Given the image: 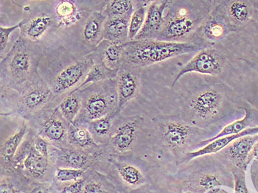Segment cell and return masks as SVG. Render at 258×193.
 <instances>
[{"mask_svg":"<svg viewBox=\"0 0 258 193\" xmlns=\"http://www.w3.org/2000/svg\"><path fill=\"white\" fill-rule=\"evenodd\" d=\"M33 41L21 36L1 61L2 86L23 92L39 82L40 55Z\"/></svg>","mask_w":258,"mask_h":193,"instance_id":"obj_1","label":"cell"},{"mask_svg":"<svg viewBox=\"0 0 258 193\" xmlns=\"http://www.w3.org/2000/svg\"><path fill=\"white\" fill-rule=\"evenodd\" d=\"M200 49L202 47L195 43L154 39L135 40L124 44L122 62L131 66H149Z\"/></svg>","mask_w":258,"mask_h":193,"instance_id":"obj_2","label":"cell"},{"mask_svg":"<svg viewBox=\"0 0 258 193\" xmlns=\"http://www.w3.org/2000/svg\"><path fill=\"white\" fill-rule=\"evenodd\" d=\"M210 3L181 2V5L171 6V11L165 16V23L157 38L176 42L185 39L208 18L211 12Z\"/></svg>","mask_w":258,"mask_h":193,"instance_id":"obj_3","label":"cell"},{"mask_svg":"<svg viewBox=\"0 0 258 193\" xmlns=\"http://www.w3.org/2000/svg\"><path fill=\"white\" fill-rule=\"evenodd\" d=\"M81 112L74 124L84 125L117 110V85L114 79L93 84L79 92Z\"/></svg>","mask_w":258,"mask_h":193,"instance_id":"obj_4","label":"cell"},{"mask_svg":"<svg viewBox=\"0 0 258 193\" xmlns=\"http://www.w3.org/2000/svg\"><path fill=\"white\" fill-rule=\"evenodd\" d=\"M95 65V59L90 55L72 62L58 72L51 82L54 97L66 93L87 77L90 69Z\"/></svg>","mask_w":258,"mask_h":193,"instance_id":"obj_5","label":"cell"},{"mask_svg":"<svg viewBox=\"0 0 258 193\" xmlns=\"http://www.w3.org/2000/svg\"><path fill=\"white\" fill-rule=\"evenodd\" d=\"M225 59L217 49H202L176 75L173 86L187 73L218 76L224 69Z\"/></svg>","mask_w":258,"mask_h":193,"instance_id":"obj_6","label":"cell"},{"mask_svg":"<svg viewBox=\"0 0 258 193\" xmlns=\"http://www.w3.org/2000/svg\"><path fill=\"white\" fill-rule=\"evenodd\" d=\"M39 122V133L48 143L60 149L68 148L70 124L57 108L41 114Z\"/></svg>","mask_w":258,"mask_h":193,"instance_id":"obj_7","label":"cell"},{"mask_svg":"<svg viewBox=\"0 0 258 193\" xmlns=\"http://www.w3.org/2000/svg\"><path fill=\"white\" fill-rule=\"evenodd\" d=\"M223 101L221 91L214 88L203 89L191 97L189 112L199 120H208L219 114Z\"/></svg>","mask_w":258,"mask_h":193,"instance_id":"obj_8","label":"cell"},{"mask_svg":"<svg viewBox=\"0 0 258 193\" xmlns=\"http://www.w3.org/2000/svg\"><path fill=\"white\" fill-rule=\"evenodd\" d=\"M19 100V112L22 115L37 113L54 97L52 89L42 82H38L22 92Z\"/></svg>","mask_w":258,"mask_h":193,"instance_id":"obj_9","label":"cell"},{"mask_svg":"<svg viewBox=\"0 0 258 193\" xmlns=\"http://www.w3.org/2000/svg\"><path fill=\"white\" fill-rule=\"evenodd\" d=\"M172 1H154L151 3L147 9L146 21L141 31L135 40L151 39L162 30L165 21L164 12Z\"/></svg>","mask_w":258,"mask_h":193,"instance_id":"obj_10","label":"cell"},{"mask_svg":"<svg viewBox=\"0 0 258 193\" xmlns=\"http://www.w3.org/2000/svg\"><path fill=\"white\" fill-rule=\"evenodd\" d=\"M159 133L161 140L166 148L178 150L188 143L194 130L186 124L170 122L160 126Z\"/></svg>","mask_w":258,"mask_h":193,"instance_id":"obj_11","label":"cell"},{"mask_svg":"<svg viewBox=\"0 0 258 193\" xmlns=\"http://www.w3.org/2000/svg\"><path fill=\"white\" fill-rule=\"evenodd\" d=\"M117 85L118 112L138 94L139 79L134 72L126 68H120L117 71Z\"/></svg>","mask_w":258,"mask_h":193,"instance_id":"obj_12","label":"cell"},{"mask_svg":"<svg viewBox=\"0 0 258 193\" xmlns=\"http://www.w3.org/2000/svg\"><path fill=\"white\" fill-rule=\"evenodd\" d=\"M138 125V119H134L123 122L117 127L109 140L110 145L114 151L125 153L132 148L136 139Z\"/></svg>","mask_w":258,"mask_h":193,"instance_id":"obj_13","label":"cell"},{"mask_svg":"<svg viewBox=\"0 0 258 193\" xmlns=\"http://www.w3.org/2000/svg\"><path fill=\"white\" fill-rule=\"evenodd\" d=\"M93 156L85 151L77 148H64L60 149L57 162L63 168L84 170L88 168L92 164Z\"/></svg>","mask_w":258,"mask_h":193,"instance_id":"obj_14","label":"cell"},{"mask_svg":"<svg viewBox=\"0 0 258 193\" xmlns=\"http://www.w3.org/2000/svg\"><path fill=\"white\" fill-rule=\"evenodd\" d=\"M257 142L258 134L240 137L226 148V154L229 159L235 162L237 167L243 170L248 155Z\"/></svg>","mask_w":258,"mask_h":193,"instance_id":"obj_15","label":"cell"},{"mask_svg":"<svg viewBox=\"0 0 258 193\" xmlns=\"http://www.w3.org/2000/svg\"><path fill=\"white\" fill-rule=\"evenodd\" d=\"M202 37L208 41H217L222 39L227 32V21L221 14V11H213L199 28Z\"/></svg>","mask_w":258,"mask_h":193,"instance_id":"obj_16","label":"cell"},{"mask_svg":"<svg viewBox=\"0 0 258 193\" xmlns=\"http://www.w3.org/2000/svg\"><path fill=\"white\" fill-rule=\"evenodd\" d=\"M257 134H258V127H255L246 129V130L243 131L241 133L238 134V135L226 136V137H221V138L217 139V140H213V142L208 143V145H205L204 148H201L198 151L189 153L186 156L185 159L189 161L199 157V156L216 154V153H219V151L225 149L231 143H233L235 140H238L240 137H245V136L257 135Z\"/></svg>","mask_w":258,"mask_h":193,"instance_id":"obj_17","label":"cell"},{"mask_svg":"<svg viewBox=\"0 0 258 193\" xmlns=\"http://www.w3.org/2000/svg\"><path fill=\"white\" fill-rule=\"evenodd\" d=\"M132 15L106 19L103 27V39L111 42H123L124 40L128 39L129 22Z\"/></svg>","mask_w":258,"mask_h":193,"instance_id":"obj_18","label":"cell"},{"mask_svg":"<svg viewBox=\"0 0 258 193\" xmlns=\"http://www.w3.org/2000/svg\"><path fill=\"white\" fill-rule=\"evenodd\" d=\"M106 17L101 12L92 13L83 28V38L87 44L95 46L103 39V27Z\"/></svg>","mask_w":258,"mask_h":193,"instance_id":"obj_19","label":"cell"},{"mask_svg":"<svg viewBox=\"0 0 258 193\" xmlns=\"http://www.w3.org/2000/svg\"><path fill=\"white\" fill-rule=\"evenodd\" d=\"M28 132V126L24 123L14 132L6 141L3 142L1 145V162L2 166L6 167L12 165L16 158L17 150L22 144V140Z\"/></svg>","mask_w":258,"mask_h":193,"instance_id":"obj_20","label":"cell"},{"mask_svg":"<svg viewBox=\"0 0 258 193\" xmlns=\"http://www.w3.org/2000/svg\"><path fill=\"white\" fill-rule=\"evenodd\" d=\"M68 143L73 148L83 151L98 146L87 126L74 123L70 124Z\"/></svg>","mask_w":258,"mask_h":193,"instance_id":"obj_21","label":"cell"},{"mask_svg":"<svg viewBox=\"0 0 258 193\" xmlns=\"http://www.w3.org/2000/svg\"><path fill=\"white\" fill-rule=\"evenodd\" d=\"M23 167L25 170L34 178H43L48 171L49 157H46L39 154L33 146H32L24 159Z\"/></svg>","mask_w":258,"mask_h":193,"instance_id":"obj_22","label":"cell"},{"mask_svg":"<svg viewBox=\"0 0 258 193\" xmlns=\"http://www.w3.org/2000/svg\"><path fill=\"white\" fill-rule=\"evenodd\" d=\"M124 44L121 41H108L101 54V65L111 70L117 71L122 62Z\"/></svg>","mask_w":258,"mask_h":193,"instance_id":"obj_23","label":"cell"},{"mask_svg":"<svg viewBox=\"0 0 258 193\" xmlns=\"http://www.w3.org/2000/svg\"><path fill=\"white\" fill-rule=\"evenodd\" d=\"M51 25H52V18L50 16L41 14L34 17L33 20H30L28 23H25L22 27L21 29L23 30L22 36L34 42L44 35Z\"/></svg>","mask_w":258,"mask_h":193,"instance_id":"obj_24","label":"cell"},{"mask_svg":"<svg viewBox=\"0 0 258 193\" xmlns=\"http://www.w3.org/2000/svg\"><path fill=\"white\" fill-rule=\"evenodd\" d=\"M81 98L78 92L69 94L57 107L62 116L69 124H73L81 112Z\"/></svg>","mask_w":258,"mask_h":193,"instance_id":"obj_25","label":"cell"},{"mask_svg":"<svg viewBox=\"0 0 258 193\" xmlns=\"http://www.w3.org/2000/svg\"><path fill=\"white\" fill-rule=\"evenodd\" d=\"M118 113V111L116 110L106 116L88 123L87 127L95 139V142L104 141L109 137L113 120Z\"/></svg>","mask_w":258,"mask_h":193,"instance_id":"obj_26","label":"cell"},{"mask_svg":"<svg viewBox=\"0 0 258 193\" xmlns=\"http://www.w3.org/2000/svg\"><path fill=\"white\" fill-rule=\"evenodd\" d=\"M117 71L111 70L109 69L105 68L101 63L100 65L95 63V65L90 69L87 77L83 81L82 84H80L79 87L73 89L70 92V94L76 93V92H79L81 88L84 87L87 84H90V83L97 84V83L106 81V80L113 79V78L117 77Z\"/></svg>","mask_w":258,"mask_h":193,"instance_id":"obj_27","label":"cell"},{"mask_svg":"<svg viewBox=\"0 0 258 193\" xmlns=\"http://www.w3.org/2000/svg\"><path fill=\"white\" fill-rule=\"evenodd\" d=\"M251 11L248 2L229 1L227 6V15L233 23L242 24L251 17Z\"/></svg>","mask_w":258,"mask_h":193,"instance_id":"obj_28","label":"cell"},{"mask_svg":"<svg viewBox=\"0 0 258 193\" xmlns=\"http://www.w3.org/2000/svg\"><path fill=\"white\" fill-rule=\"evenodd\" d=\"M134 3L130 0H113L108 2L103 14L106 18L125 17L134 12Z\"/></svg>","mask_w":258,"mask_h":193,"instance_id":"obj_29","label":"cell"},{"mask_svg":"<svg viewBox=\"0 0 258 193\" xmlns=\"http://www.w3.org/2000/svg\"><path fill=\"white\" fill-rule=\"evenodd\" d=\"M250 119H251V114L250 111H246V115L243 119H239V120L235 121L232 123L226 126L219 134L215 136L213 138L209 139L208 140L199 143L197 146L201 147L203 145H208V143H211L213 140H217V139L221 138V137H226V136L238 135V134L241 133L243 131L246 130V127H247L250 123Z\"/></svg>","mask_w":258,"mask_h":193,"instance_id":"obj_30","label":"cell"},{"mask_svg":"<svg viewBox=\"0 0 258 193\" xmlns=\"http://www.w3.org/2000/svg\"><path fill=\"white\" fill-rule=\"evenodd\" d=\"M147 9L145 5L140 6L134 11L131 17L128 27V41H135L141 31L146 21Z\"/></svg>","mask_w":258,"mask_h":193,"instance_id":"obj_31","label":"cell"},{"mask_svg":"<svg viewBox=\"0 0 258 193\" xmlns=\"http://www.w3.org/2000/svg\"><path fill=\"white\" fill-rule=\"evenodd\" d=\"M117 171L124 182L129 186H138L144 183V177L137 167L131 164H119Z\"/></svg>","mask_w":258,"mask_h":193,"instance_id":"obj_32","label":"cell"},{"mask_svg":"<svg viewBox=\"0 0 258 193\" xmlns=\"http://www.w3.org/2000/svg\"><path fill=\"white\" fill-rule=\"evenodd\" d=\"M85 171L84 170L58 167L55 172V180L60 183L76 182L84 178Z\"/></svg>","mask_w":258,"mask_h":193,"instance_id":"obj_33","label":"cell"},{"mask_svg":"<svg viewBox=\"0 0 258 193\" xmlns=\"http://www.w3.org/2000/svg\"><path fill=\"white\" fill-rule=\"evenodd\" d=\"M221 184L219 177L212 173L202 174L195 181L196 186L202 190H209Z\"/></svg>","mask_w":258,"mask_h":193,"instance_id":"obj_34","label":"cell"},{"mask_svg":"<svg viewBox=\"0 0 258 193\" xmlns=\"http://www.w3.org/2000/svg\"><path fill=\"white\" fill-rule=\"evenodd\" d=\"M232 175L235 181V193H248L245 181L244 170L240 167H234L232 168Z\"/></svg>","mask_w":258,"mask_h":193,"instance_id":"obj_35","label":"cell"},{"mask_svg":"<svg viewBox=\"0 0 258 193\" xmlns=\"http://www.w3.org/2000/svg\"><path fill=\"white\" fill-rule=\"evenodd\" d=\"M25 21L20 22L14 26L9 27V28H3V26L0 27V51L3 55L5 49L9 44V39L11 33L18 28H22V27L25 25Z\"/></svg>","mask_w":258,"mask_h":193,"instance_id":"obj_36","label":"cell"},{"mask_svg":"<svg viewBox=\"0 0 258 193\" xmlns=\"http://www.w3.org/2000/svg\"><path fill=\"white\" fill-rule=\"evenodd\" d=\"M76 11V7L72 2H60L59 5L57 6V14L61 18H68L71 17Z\"/></svg>","mask_w":258,"mask_h":193,"instance_id":"obj_37","label":"cell"},{"mask_svg":"<svg viewBox=\"0 0 258 193\" xmlns=\"http://www.w3.org/2000/svg\"><path fill=\"white\" fill-rule=\"evenodd\" d=\"M48 145L49 143L45 139L43 138L41 136H38L33 141V146L39 154L46 157H49Z\"/></svg>","mask_w":258,"mask_h":193,"instance_id":"obj_38","label":"cell"},{"mask_svg":"<svg viewBox=\"0 0 258 193\" xmlns=\"http://www.w3.org/2000/svg\"><path fill=\"white\" fill-rule=\"evenodd\" d=\"M84 183H85V179L82 178L79 181L63 186L58 193H81Z\"/></svg>","mask_w":258,"mask_h":193,"instance_id":"obj_39","label":"cell"},{"mask_svg":"<svg viewBox=\"0 0 258 193\" xmlns=\"http://www.w3.org/2000/svg\"><path fill=\"white\" fill-rule=\"evenodd\" d=\"M81 193H106L100 183L96 181H90L84 183Z\"/></svg>","mask_w":258,"mask_h":193,"instance_id":"obj_40","label":"cell"},{"mask_svg":"<svg viewBox=\"0 0 258 193\" xmlns=\"http://www.w3.org/2000/svg\"><path fill=\"white\" fill-rule=\"evenodd\" d=\"M0 193H20L14 183L7 178H2L0 183Z\"/></svg>","mask_w":258,"mask_h":193,"instance_id":"obj_41","label":"cell"},{"mask_svg":"<svg viewBox=\"0 0 258 193\" xmlns=\"http://www.w3.org/2000/svg\"><path fill=\"white\" fill-rule=\"evenodd\" d=\"M28 193H50V187L46 183H39L33 186Z\"/></svg>","mask_w":258,"mask_h":193,"instance_id":"obj_42","label":"cell"},{"mask_svg":"<svg viewBox=\"0 0 258 193\" xmlns=\"http://www.w3.org/2000/svg\"><path fill=\"white\" fill-rule=\"evenodd\" d=\"M258 157V142L254 145V148L251 150V153L248 155L247 159H246V162H245L244 167H243V170H246V167L248 164L251 162L252 159H255Z\"/></svg>","mask_w":258,"mask_h":193,"instance_id":"obj_43","label":"cell"}]
</instances>
